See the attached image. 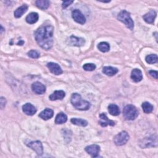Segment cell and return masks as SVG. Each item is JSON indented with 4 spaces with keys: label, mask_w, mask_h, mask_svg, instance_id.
I'll use <instances>...</instances> for the list:
<instances>
[{
    "label": "cell",
    "mask_w": 158,
    "mask_h": 158,
    "mask_svg": "<svg viewBox=\"0 0 158 158\" xmlns=\"http://www.w3.org/2000/svg\"><path fill=\"white\" fill-rule=\"evenodd\" d=\"M54 28L51 25H43L35 31V38L38 44L45 50L50 49L53 44Z\"/></svg>",
    "instance_id": "1"
},
{
    "label": "cell",
    "mask_w": 158,
    "mask_h": 158,
    "mask_svg": "<svg viewBox=\"0 0 158 158\" xmlns=\"http://www.w3.org/2000/svg\"><path fill=\"white\" fill-rule=\"evenodd\" d=\"M70 101L72 105L78 110H86L91 107V104L81 98L80 94L78 93H73L71 96Z\"/></svg>",
    "instance_id": "2"
},
{
    "label": "cell",
    "mask_w": 158,
    "mask_h": 158,
    "mask_svg": "<svg viewBox=\"0 0 158 158\" xmlns=\"http://www.w3.org/2000/svg\"><path fill=\"white\" fill-rule=\"evenodd\" d=\"M117 19L119 21L123 23L125 26L132 30L134 27V22L130 17V13L125 10H123L119 12L117 15Z\"/></svg>",
    "instance_id": "3"
},
{
    "label": "cell",
    "mask_w": 158,
    "mask_h": 158,
    "mask_svg": "<svg viewBox=\"0 0 158 158\" xmlns=\"http://www.w3.org/2000/svg\"><path fill=\"white\" fill-rule=\"evenodd\" d=\"M138 111L135 106L131 104L127 105L123 109V115L127 120H133L138 116Z\"/></svg>",
    "instance_id": "4"
},
{
    "label": "cell",
    "mask_w": 158,
    "mask_h": 158,
    "mask_svg": "<svg viewBox=\"0 0 158 158\" xmlns=\"http://www.w3.org/2000/svg\"><path fill=\"white\" fill-rule=\"evenodd\" d=\"M129 139V135L125 131H122L115 136L114 141L117 146H122L127 143Z\"/></svg>",
    "instance_id": "5"
},
{
    "label": "cell",
    "mask_w": 158,
    "mask_h": 158,
    "mask_svg": "<svg viewBox=\"0 0 158 158\" xmlns=\"http://www.w3.org/2000/svg\"><path fill=\"white\" fill-rule=\"evenodd\" d=\"M67 43L69 45L74 46H81L85 43V40L83 38L77 37L75 36L72 35L67 40Z\"/></svg>",
    "instance_id": "6"
},
{
    "label": "cell",
    "mask_w": 158,
    "mask_h": 158,
    "mask_svg": "<svg viewBox=\"0 0 158 158\" xmlns=\"http://www.w3.org/2000/svg\"><path fill=\"white\" fill-rule=\"evenodd\" d=\"M27 146L34 150L38 156H41L43 153V148L41 141H31L27 144Z\"/></svg>",
    "instance_id": "7"
},
{
    "label": "cell",
    "mask_w": 158,
    "mask_h": 158,
    "mask_svg": "<svg viewBox=\"0 0 158 158\" xmlns=\"http://www.w3.org/2000/svg\"><path fill=\"white\" fill-rule=\"evenodd\" d=\"M73 19L80 24H84L86 22V18L81 12L78 9H75L72 12Z\"/></svg>",
    "instance_id": "8"
},
{
    "label": "cell",
    "mask_w": 158,
    "mask_h": 158,
    "mask_svg": "<svg viewBox=\"0 0 158 158\" xmlns=\"http://www.w3.org/2000/svg\"><path fill=\"white\" fill-rule=\"evenodd\" d=\"M85 149L92 157H97L100 151V147L97 144H91L87 146Z\"/></svg>",
    "instance_id": "9"
},
{
    "label": "cell",
    "mask_w": 158,
    "mask_h": 158,
    "mask_svg": "<svg viewBox=\"0 0 158 158\" xmlns=\"http://www.w3.org/2000/svg\"><path fill=\"white\" fill-rule=\"evenodd\" d=\"M31 89L36 94H43L46 91V87L41 83L36 81L31 85Z\"/></svg>",
    "instance_id": "10"
},
{
    "label": "cell",
    "mask_w": 158,
    "mask_h": 158,
    "mask_svg": "<svg viewBox=\"0 0 158 158\" xmlns=\"http://www.w3.org/2000/svg\"><path fill=\"white\" fill-rule=\"evenodd\" d=\"M99 118L100 119L99 121V123L102 127H105L107 125H110V126L115 125V122L109 119L105 113H101L99 115Z\"/></svg>",
    "instance_id": "11"
},
{
    "label": "cell",
    "mask_w": 158,
    "mask_h": 158,
    "mask_svg": "<svg viewBox=\"0 0 158 158\" xmlns=\"http://www.w3.org/2000/svg\"><path fill=\"white\" fill-rule=\"evenodd\" d=\"M47 67L49 69V70H50V72L52 73H53L56 75H60L63 72V71H62L61 67L59 66V65H58L57 64L54 63V62H48L47 64Z\"/></svg>",
    "instance_id": "12"
},
{
    "label": "cell",
    "mask_w": 158,
    "mask_h": 158,
    "mask_svg": "<svg viewBox=\"0 0 158 158\" xmlns=\"http://www.w3.org/2000/svg\"><path fill=\"white\" fill-rule=\"evenodd\" d=\"M23 112L28 115H33L36 112L35 107L30 103H26L22 106Z\"/></svg>",
    "instance_id": "13"
},
{
    "label": "cell",
    "mask_w": 158,
    "mask_h": 158,
    "mask_svg": "<svg viewBox=\"0 0 158 158\" xmlns=\"http://www.w3.org/2000/svg\"><path fill=\"white\" fill-rule=\"evenodd\" d=\"M130 77L135 82H139L143 79L142 72L138 69H134L131 71Z\"/></svg>",
    "instance_id": "14"
},
{
    "label": "cell",
    "mask_w": 158,
    "mask_h": 158,
    "mask_svg": "<svg viewBox=\"0 0 158 158\" xmlns=\"http://www.w3.org/2000/svg\"><path fill=\"white\" fill-rule=\"evenodd\" d=\"M65 96V93L62 90H56L54 91L49 96V98L51 101L62 100Z\"/></svg>",
    "instance_id": "15"
},
{
    "label": "cell",
    "mask_w": 158,
    "mask_h": 158,
    "mask_svg": "<svg viewBox=\"0 0 158 158\" xmlns=\"http://www.w3.org/2000/svg\"><path fill=\"white\" fill-rule=\"evenodd\" d=\"M156 12L154 10H151L149 12L146 13L143 16L144 20L148 23H152L156 17Z\"/></svg>",
    "instance_id": "16"
},
{
    "label": "cell",
    "mask_w": 158,
    "mask_h": 158,
    "mask_svg": "<svg viewBox=\"0 0 158 158\" xmlns=\"http://www.w3.org/2000/svg\"><path fill=\"white\" fill-rule=\"evenodd\" d=\"M54 115V112L52 109L49 108H46L40 112L39 117L44 120H47L52 117Z\"/></svg>",
    "instance_id": "17"
},
{
    "label": "cell",
    "mask_w": 158,
    "mask_h": 158,
    "mask_svg": "<svg viewBox=\"0 0 158 158\" xmlns=\"http://www.w3.org/2000/svg\"><path fill=\"white\" fill-rule=\"evenodd\" d=\"M118 72V70L117 68L110 66H106L102 68V72L107 76L115 75Z\"/></svg>",
    "instance_id": "18"
},
{
    "label": "cell",
    "mask_w": 158,
    "mask_h": 158,
    "mask_svg": "<svg viewBox=\"0 0 158 158\" xmlns=\"http://www.w3.org/2000/svg\"><path fill=\"white\" fill-rule=\"evenodd\" d=\"M27 9H28V6L26 4H23L20 7H18L14 11V17L15 18L21 17L23 15V14L27 11Z\"/></svg>",
    "instance_id": "19"
},
{
    "label": "cell",
    "mask_w": 158,
    "mask_h": 158,
    "mask_svg": "<svg viewBox=\"0 0 158 158\" xmlns=\"http://www.w3.org/2000/svg\"><path fill=\"white\" fill-rule=\"evenodd\" d=\"M38 18L39 16L36 12H31L27 16L25 20L28 23L33 24L38 21Z\"/></svg>",
    "instance_id": "20"
},
{
    "label": "cell",
    "mask_w": 158,
    "mask_h": 158,
    "mask_svg": "<svg viewBox=\"0 0 158 158\" xmlns=\"http://www.w3.org/2000/svg\"><path fill=\"white\" fill-rule=\"evenodd\" d=\"M108 111L109 114L114 116H117L120 114V110L118 106L115 104H110L108 106Z\"/></svg>",
    "instance_id": "21"
},
{
    "label": "cell",
    "mask_w": 158,
    "mask_h": 158,
    "mask_svg": "<svg viewBox=\"0 0 158 158\" xmlns=\"http://www.w3.org/2000/svg\"><path fill=\"white\" fill-rule=\"evenodd\" d=\"M67 120V115L63 112H60L56 117L55 123L56 124H62L66 122Z\"/></svg>",
    "instance_id": "22"
},
{
    "label": "cell",
    "mask_w": 158,
    "mask_h": 158,
    "mask_svg": "<svg viewBox=\"0 0 158 158\" xmlns=\"http://www.w3.org/2000/svg\"><path fill=\"white\" fill-rule=\"evenodd\" d=\"M36 6L43 10L46 9L50 5V1L48 0H38L36 1Z\"/></svg>",
    "instance_id": "23"
},
{
    "label": "cell",
    "mask_w": 158,
    "mask_h": 158,
    "mask_svg": "<svg viewBox=\"0 0 158 158\" xmlns=\"http://www.w3.org/2000/svg\"><path fill=\"white\" fill-rule=\"evenodd\" d=\"M70 122L76 125L81 126V127H86L88 125V122L86 120L82 119V118H72L70 120Z\"/></svg>",
    "instance_id": "24"
},
{
    "label": "cell",
    "mask_w": 158,
    "mask_h": 158,
    "mask_svg": "<svg viewBox=\"0 0 158 158\" xmlns=\"http://www.w3.org/2000/svg\"><path fill=\"white\" fill-rule=\"evenodd\" d=\"M97 47L98 49L102 52H108L110 49V45L107 42H101L98 44Z\"/></svg>",
    "instance_id": "25"
},
{
    "label": "cell",
    "mask_w": 158,
    "mask_h": 158,
    "mask_svg": "<svg viewBox=\"0 0 158 158\" xmlns=\"http://www.w3.org/2000/svg\"><path fill=\"white\" fill-rule=\"evenodd\" d=\"M141 107H142V109H143V110L144 111V112H145L146 114L151 113L153 110V109H154L153 106L148 102H144L142 104Z\"/></svg>",
    "instance_id": "26"
},
{
    "label": "cell",
    "mask_w": 158,
    "mask_h": 158,
    "mask_svg": "<svg viewBox=\"0 0 158 158\" xmlns=\"http://www.w3.org/2000/svg\"><path fill=\"white\" fill-rule=\"evenodd\" d=\"M142 146H141L142 148H148L149 146H153L154 144V140L152 138H146L143 140V143H141Z\"/></svg>",
    "instance_id": "27"
},
{
    "label": "cell",
    "mask_w": 158,
    "mask_h": 158,
    "mask_svg": "<svg viewBox=\"0 0 158 158\" xmlns=\"http://www.w3.org/2000/svg\"><path fill=\"white\" fill-rule=\"evenodd\" d=\"M146 61L149 64H153L157 61V56L156 54H149L146 57Z\"/></svg>",
    "instance_id": "28"
},
{
    "label": "cell",
    "mask_w": 158,
    "mask_h": 158,
    "mask_svg": "<svg viewBox=\"0 0 158 158\" xmlns=\"http://www.w3.org/2000/svg\"><path fill=\"white\" fill-rule=\"evenodd\" d=\"M96 65L92 63H87L83 65V69L86 71H93L96 69Z\"/></svg>",
    "instance_id": "29"
},
{
    "label": "cell",
    "mask_w": 158,
    "mask_h": 158,
    "mask_svg": "<svg viewBox=\"0 0 158 158\" xmlns=\"http://www.w3.org/2000/svg\"><path fill=\"white\" fill-rule=\"evenodd\" d=\"M27 54L30 57L33 59H38L40 57V53L35 50H31L28 51Z\"/></svg>",
    "instance_id": "30"
},
{
    "label": "cell",
    "mask_w": 158,
    "mask_h": 158,
    "mask_svg": "<svg viewBox=\"0 0 158 158\" xmlns=\"http://www.w3.org/2000/svg\"><path fill=\"white\" fill-rule=\"evenodd\" d=\"M73 2V1H64L62 2V7L63 9H65Z\"/></svg>",
    "instance_id": "31"
},
{
    "label": "cell",
    "mask_w": 158,
    "mask_h": 158,
    "mask_svg": "<svg viewBox=\"0 0 158 158\" xmlns=\"http://www.w3.org/2000/svg\"><path fill=\"white\" fill-rule=\"evenodd\" d=\"M6 104V100L4 97H1L0 99V106H1V109H3Z\"/></svg>",
    "instance_id": "32"
},
{
    "label": "cell",
    "mask_w": 158,
    "mask_h": 158,
    "mask_svg": "<svg viewBox=\"0 0 158 158\" xmlns=\"http://www.w3.org/2000/svg\"><path fill=\"white\" fill-rule=\"evenodd\" d=\"M149 74L151 76L153 77L155 79H157L158 78V73L157 71H155V70H150L149 72Z\"/></svg>",
    "instance_id": "33"
},
{
    "label": "cell",
    "mask_w": 158,
    "mask_h": 158,
    "mask_svg": "<svg viewBox=\"0 0 158 158\" xmlns=\"http://www.w3.org/2000/svg\"><path fill=\"white\" fill-rule=\"evenodd\" d=\"M1 33H2V32L3 31V30H4V28H3V27H2V25H1Z\"/></svg>",
    "instance_id": "34"
}]
</instances>
